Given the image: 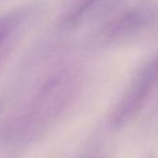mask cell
I'll use <instances>...</instances> for the list:
<instances>
[{
    "label": "cell",
    "mask_w": 158,
    "mask_h": 158,
    "mask_svg": "<svg viewBox=\"0 0 158 158\" xmlns=\"http://www.w3.org/2000/svg\"><path fill=\"white\" fill-rule=\"evenodd\" d=\"M71 72L49 73L22 107L8 128V140L17 146L38 139L56 122L70 103L74 91Z\"/></svg>",
    "instance_id": "obj_1"
},
{
    "label": "cell",
    "mask_w": 158,
    "mask_h": 158,
    "mask_svg": "<svg viewBox=\"0 0 158 158\" xmlns=\"http://www.w3.org/2000/svg\"><path fill=\"white\" fill-rule=\"evenodd\" d=\"M158 84V54L134 75L111 113L108 123L114 129L129 124L141 111Z\"/></svg>",
    "instance_id": "obj_2"
},
{
    "label": "cell",
    "mask_w": 158,
    "mask_h": 158,
    "mask_svg": "<svg viewBox=\"0 0 158 158\" xmlns=\"http://www.w3.org/2000/svg\"><path fill=\"white\" fill-rule=\"evenodd\" d=\"M152 12L147 10H132L110 21L101 32L103 43L112 45L127 41L142 31L152 21Z\"/></svg>",
    "instance_id": "obj_3"
},
{
    "label": "cell",
    "mask_w": 158,
    "mask_h": 158,
    "mask_svg": "<svg viewBox=\"0 0 158 158\" xmlns=\"http://www.w3.org/2000/svg\"><path fill=\"white\" fill-rule=\"evenodd\" d=\"M26 10H15L0 17V51L23 23Z\"/></svg>",
    "instance_id": "obj_4"
},
{
    "label": "cell",
    "mask_w": 158,
    "mask_h": 158,
    "mask_svg": "<svg viewBox=\"0 0 158 158\" xmlns=\"http://www.w3.org/2000/svg\"><path fill=\"white\" fill-rule=\"evenodd\" d=\"M97 2L98 0H73V3L63 19V24L69 27L76 25L90 11Z\"/></svg>",
    "instance_id": "obj_5"
},
{
    "label": "cell",
    "mask_w": 158,
    "mask_h": 158,
    "mask_svg": "<svg viewBox=\"0 0 158 158\" xmlns=\"http://www.w3.org/2000/svg\"><path fill=\"white\" fill-rule=\"evenodd\" d=\"M85 158H107L105 155H103V154H102L101 152H98V153H90V154H89V155H87Z\"/></svg>",
    "instance_id": "obj_6"
},
{
    "label": "cell",
    "mask_w": 158,
    "mask_h": 158,
    "mask_svg": "<svg viewBox=\"0 0 158 158\" xmlns=\"http://www.w3.org/2000/svg\"><path fill=\"white\" fill-rule=\"evenodd\" d=\"M146 158H158V157L155 156V155H150V156H148V157H146Z\"/></svg>",
    "instance_id": "obj_7"
}]
</instances>
